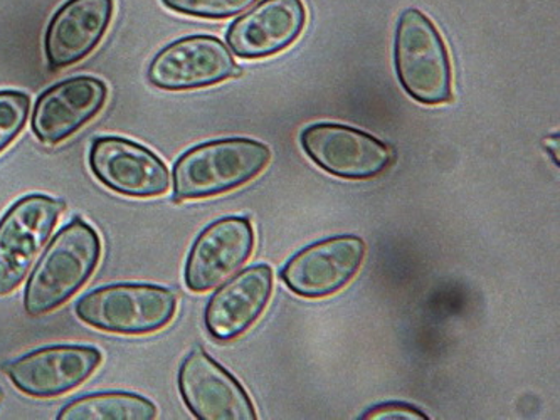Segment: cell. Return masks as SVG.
I'll list each match as a JSON object with an SVG mask.
<instances>
[{
	"label": "cell",
	"instance_id": "cell-7",
	"mask_svg": "<svg viewBox=\"0 0 560 420\" xmlns=\"http://www.w3.org/2000/svg\"><path fill=\"white\" fill-rule=\"evenodd\" d=\"M88 163L96 180L120 196L153 199L171 189V174L164 160L128 138H95Z\"/></svg>",
	"mask_w": 560,
	"mask_h": 420
},
{
	"label": "cell",
	"instance_id": "cell-12",
	"mask_svg": "<svg viewBox=\"0 0 560 420\" xmlns=\"http://www.w3.org/2000/svg\"><path fill=\"white\" fill-rule=\"evenodd\" d=\"M255 229L248 218H222L209 224L194 241L187 258V288L206 293L236 275L255 250Z\"/></svg>",
	"mask_w": 560,
	"mask_h": 420
},
{
	"label": "cell",
	"instance_id": "cell-6",
	"mask_svg": "<svg viewBox=\"0 0 560 420\" xmlns=\"http://www.w3.org/2000/svg\"><path fill=\"white\" fill-rule=\"evenodd\" d=\"M243 74L226 44L215 36L196 34L167 44L150 61L147 78L164 91L214 86Z\"/></svg>",
	"mask_w": 560,
	"mask_h": 420
},
{
	"label": "cell",
	"instance_id": "cell-3",
	"mask_svg": "<svg viewBox=\"0 0 560 420\" xmlns=\"http://www.w3.org/2000/svg\"><path fill=\"white\" fill-rule=\"evenodd\" d=\"M394 66L400 86L422 105L453 100V69L436 24L419 9H406L397 21Z\"/></svg>",
	"mask_w": 560,
	"mask_h": 420
},
{
	"label": "cell",
	"instance_id": "cell-14",
	"mask_svg": "<svg viewBox=\"0 0 560 420\" xmlns=\"http://www.w3.org/2000/svg\"><path fill=\"white\" fill-rule=\"evenodd\" d=\"M115 0H66L44 34L51 71L70 68L92 55L114 21Z\"/></svg>",
	"mask_w": 560,
	"mask_h": 420
},
{
	"label": "cell",
	"instance_id": "cell-17",
	"mask_svg": "<svg viewBox=\"0 0 560 420\" xmlns=\"http://www.w3.org/2000/svg\"><path fill=\"white\" fill-rule=\"evenodd\" d=\"M155 404L131 392H100L66 404L59 420H152Z\"/></svg>",
	"mask_w": 560,
	"mask_h": 420
},
{
	"label": "cell",
	"instance_id": "cell-18",
	"mask_svg": "<svg viewBox=\"0 0 560 420\" xmlns=\"http://www.w3.org/2000/svg\"><path fill=\"white\" fill-rule=\"evenodd\" d=\"M258 0H162L168 11L187 18L224 21L243 14L256 4Z\"/></svg>",
	"mask_w": 560,
	"mask_h": 420
},
{
	"label": "cell",
	"instance_id": "cell-4",
	"mask_svg": "<svg viewBox=\"0 0 560 420\" xmlns=\"http://www.w3.org/2000/svg\"><path fill=\"white\" fill-rule=\"evenodd\" d=\"M74 312L96 330L142 337L171 325L177 312V298L174 291L156 284H109L84 294Z\"/></svg>",
	"mask_w": 560,
	"mask_h": 420
},
{
	"label": "cell",
	"instance_id": "cell-15",
	"mask_svg": "<svg viewBox=\"0 0 560 420\" xmlns=\"http://www.w3.org/2000/svg\"><path fill=\"white\" fill-rule=\"evenodd\" d=\"M306 24L303 0H261L231 24L226 40L243 59L280 55L302 36Z\"/></svg>",
	"mask_w": 560,
	"mask_h": 420
},
{
	"label": "cell",
	"instance_id": "cell-16",
	"mask_svg": "<svg viewBox=\"0 0 560 420\" xmlns=\"http://www.w3.org/2000/svg\"><path fill=\"white\" fill-rule=\"evenodd\" d=\"M273 294V269L256 265L234 276L219 288L208 306L205 323L209 335L219 341L240 338L258 322Z\"/></svg>",
	"mask_w": 560,
	"mask_h": 420
},
{
	"label": "cell",
	"instance_id": "cell-20",
	"mask_svg": "<svg viewBox=\"0 0 560 420\" xmlns=\"http://www.w3.org/2000/svg\"><path fill=\"white\" fill-rule=\"evenodd\" d=\"M362 419L368 420H428L430 417L422 413L418 407L409 406L402 402H387L381 406L372 407L369 412L362 416Z\"/></svg>",
	"mask_w": 560,
	"mask_h": 420
},
{
	"label": "cell",
	"instance_id": "cell-10",
	"mask_svg": "<svg viewBox=\"0 0 560 420\" xmlns=\"http://www.w3.org/2000/svg\"><path fill=\"white\" fill-rule=\"evenodd\" d=\"M364 258L361 237H330L295 254L281 271V279L299 296L318 300L342 291L361 271Z\"/></svg>",
	"mask_w": 560,
	"mask_h": 420
},
{
	"label": "cell",
	"instance_id": "cell-9",
	"mask_svg": "<svg viewBox=\"0 0 560 420\" xmlns=\"http://www.w3.org/2000/svg\"><path fill=\"white\" fill-rule=\"evenodd\" d=\"M300 142L322 171L346 180L377 177L394 156L393 149L378 138L340 124L310 125Z\"/></svg>",
	"mask_w": 560,
	"mask_h": 420
},
{
	"label": "cell",
	"instance_id": "cell-11",
	"mask_svg": "<svg viewBox=\"0 0 560 420\" xmlns=\"http://www.w3.org/2000/svg\"><path fill=\"white\" fill-rule=\"evenodd\" d=\"M178 392L199 420H256L248 392L221 363L196 348L178 369Z\"/></svg>",
	"mask_w": 560,
	"mask_h": 420
},
{
	"label": "cell",
	"instance_id": "cell-8",
	"mask_svg": "<svg viewBox=\"0 0 560 420\" xmlns=\"http://www.w3.org/2000/svg\"><path fill=\"white\" fill-rule=\"evenodd\" d=\"M103 353L88 345H52L5 363L4 372L22 394L55 399L81 387L100 369Z\"/></svg>",
	"mask_w": 560,
	"mask_h": 420
},
{
	"label": "cell",
	"instance_id": "cell-13",
	"mask_svg": "<svg viewBox=\"0 0 560 420\" xmlns=\"http://www.w3.org/2000/svg\"><path fill=\"white\" fill-rule=\"evenodd\" d=\"M108 86L95 77H74L44 91L34 105L31 128L44 145L55 147L95 120L105 108Z\"/></svg>",
	"mask_w": 560,
	"mask_h": 420
},
{
	"label": "cell",
	"instance_id": "cell-19",
	"mask_svg": "<svg viewBox=\"0 0 560 420\" xmlns=\"http://www.w3.org/2000/svg\"><path fill=\"white\" fill-rule=\"evenodd\" d=\"M31 98L22 91H0V153L4 152L30 118Z\"/></svg>",
	"mask_w": 560,
	"mask_h": 420
},
{
	"label": "cell",
	"instance_id": "cell-5",
	"mask_svg": "<svg viewBox=\"0 0 560 420\" xmlns=\"http://www.w3.org/2000/svg\"><path fill=\"white\" fill-rule=\"evenodd\" d=\"M65 209L62 200L31 194L12 203L0 219V296L21 287Z\"/></svg>",
	"mask_w": 560,
	"mask_h": 420
},
{
	"label": "cell",
	"instance_id": "cell-1",
	"mask_svg": "<svg viewBox=\"0 0 560 420\" xmlns=\"http://www.w3.org/2000/svg\"><path fill=\"white\" fill-rule=\"evenodd\" d=\"M102 237L81 218L56 234L27 279L24 310L40 316L55 312L90 281L102 259Z\"/></svg>",
	"mask_w": 560,
	"mask_h": 420
},
{
	"label": "cell",
	"instance_id": "cell-2",
	"mask_svg": "<svg viewBox=\"0 0 560 420\" xmlns=\"http://www.w3.org/2000/svg\"><path fill=\"white\" fill-rule=\"evenodd\" d=\"M270 162V147L252 138H222L194 147L175 162L174 200L211 199L240 189Z\"/></svg>",
	"mask_w": 560,
	"mask_h": 420
}]
</instances>
